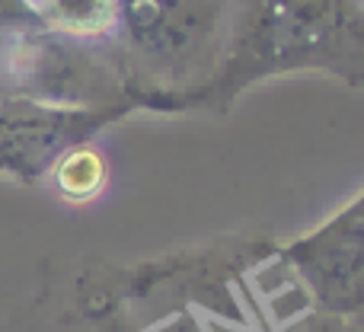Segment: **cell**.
I'll return each instance as SVG.
<instances>
[{
    "mask_svg": "<svg viewBox=\"0 0 364 332\" xmlns=\"http://www.w3.org/2000/svg\"><path fill=\"white\" fill-rule=\"evenodd\" d=\"M55 182L68 198L87 201L106 186V164H102V157L96 151H90V147L70 151L68 157L58 164Z\"/></svg>",
    "mask_w": 364,
    "mask_h": 332,
    "instance_id": "cell-3",
    "label": "cell"
},
{
    "mask_svg": "<svg viewBox=\"0 0 364 332\" xmlns=\"http://www.w3.org/2000/svg\"><path fill=\"white\" fill-rule=\"evenodd\" d=\"M275 256L314 314L358 320L364 314V188Z\"/></svg>",
    "mask_w": 364,
    "mask_h": 332,
    "instance_id": "cell-2",
    "label": "cell"
},
{
    "mask_svg": "<svg viewBox=\"0 0 364 332\" xmlns=\"http://www.w3.org/2000/svg\"><path fill=\"white\" fill-rule=\"evenodd\" d=\"M355 323H358V326L364 329V314H361V316H358V320H355Z\"/></svg>",
    "mask_w": 364,
    "mask_h": 332,
    "instance_id": "cell-5",
    "label": "cell"
},
{
    "mask_svg": "<svg viewBox=\"0 0 364 332\" xmlns=\"http://www.w3.org/2000/svg\"><path fill=\"white\" fill-rule=\"evenodd\" d=\"M297 332H364L355 320H336V316L310 314L307 320L297 326Z\"/></svg>",
    "mask_w": 364,
    "mask_h": 332,
    "instance_id": "cell-4",
    "label": "cell"
},
{
    "mask_svg": "<svg viewBox=\"0 0 364 332\" xmlns=\"http://www.w3.org/2000/svg\"><path fill=\"white\" fill-rule=\"evenodd\" d=\"M358 4H361V6H364V0H358Z\"/></svg>",
    "mask_w": 364,
    "mask_h": 332,
    "instance_id": "cell-6",
    "label": "cell"
},
{
    "mask_svg": "<svg viewBox=\"0 0 364 332\" xmlns=\"http://www.w3.org/2000/svg\"><path fill=\"white\" fill-rule=\"evenodd\" d=\"M304 70L364 87L358 0H237L224 61L195 96L208 106H230L256 83Z\"/></svg>",
    "mask_w": 364,
    "mask_h": 332,
    "instance_id": "cell-1",
    "label": "cell"
}]
</instances>
